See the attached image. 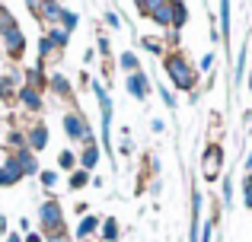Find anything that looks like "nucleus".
Wrapping results in <instances>:
<instances>
[{"label":"nucleus","mask_w":252,"mask_h":242,"mask_svg":"<svg viewBox=\"0 0 252 242\" xmlns=\"http://www.w3.org/2000/svg\"><path fill=\"white\" fill-rule=\"evenodd\" d=\"M67 35H70V32L58 29V26H51V32H48V38L55 42V48H64V45H67Z\"/></svg>","instance_id":"nucleus-21"},{"label":"nucleus","mask_w":252,"mask_h":242,"mask_svg":"<svg viewBox=\"0 0 252 242\" xmlns=\"http://www.w3.org/2000/svg\"><path fill=\"white\" fill-rule=\"evenodd\" d=\"M58 3H61V0H58Z\"/></svg>","instance_id":"nucleus-44"},{"label":"nucleus","mask_w":252,"mask_h":242,"mask_svg":"<svg viewBox=\"0 0 252 242\" xmlns=\"http://www.w3.org/2000/svg\"><path fill=\"white\" fill-rule=\"evenodd\" d=\"M246 86H249V93H252V70H249V83H246Z\"/></svg>","instance_id":"nucleus-42"},{"label":"nucleus","mask_w":252,"mask_h":242,"mask_svg":"<svg viewBox=\"0 0 252 242\" xmlns=\"http://www.w3.org/2000/svg\"><path fill=\"white\" fill-rule=\"evenodd\" d=\"M185 19H189V6H185L182 0H172V32L182 29Z\"/></svg>","instance_id":"nucleus-13"},{"label":"nucleus","mask_w":252,"mask_h":242,"mask_svg":"<svg viewBox=\"0 0 252 242\" xmlns=\"http://www.w3.org/2000/svg\"><path fill=\"white\" fill-rule=\"evenodd\" d=\"M51 51H55V42H51V38L45 35L42 42H38V54H42V57H51Z\"/></svg>","instance_id":"nucleus-26"},{"label":"nucleus","mask_w":252,"mask_h":242,"mask_svg":"<svg viewBox=\"0 0 252 242\" xmlns=\"http://www.w3.org/2000/svg\"><path fill=\"white\" fill-rule=\"evenodd\" d=\"M16 162H19V169H23V175H26V172H38V162H35V156H32L29 147H23V150L16 153Z\"/></svg>","instance_id":"nucleus-11"},{"label":"nucleus","mask_w":252,"mask_h":242,"mask_svg":"<svg viewBox=\"0 0 252 242\" xmlns=\"http://www.w3.org/2000/svg\"><path fill=\"white\" fill-rule=\"evenodd\" d=\"M214 67V51H208V54L201 57V70H211Z\"/></svg>","instance_id":"nucleus-32"},{"label":"nucleus","mask_w":252,"mask_h":242,"mask_svg":"<svg viewBox=\"0 0 252 242\" xmlns=\"http://www.w3.org/2000/svg\"><path fill=\"white\" fill-rule=\"evenodd\" d=\"M64 131H67L70 140H83L86 147L93 143V137H90V124H86V118H83V115H77V112H67V115H64Z\"/></svg>","instance_id":"nucleus-4"},{"label":"nucleus","mask_w":252,"mask_h":242,"mask_svg":"<svg viewBox=\"0 0 252 242\" xmlns=\"http://www.w3.org/2000/svg\"><path fill=\"white\" fill-rule=\"evenodd\" d=\"M26 6H29V10H38V0H26Z\"/></svg>","instance_id":"nucleus-39"},{"label":"nucleus","mask_w":252,"mask_h":242,"mask_svg":"<svg viewBox=\"0 0 252 242\" xmlns=\"http://www.w3.org/2000/svg\"><path fill=\"white\" fill-rule=\"evenodd\" d=\"M157 93H160V99H163V102H166V106H169V108H172V106H176V96H172V93H169V89H166V86H157Z\"/></svg>","instance_id":"nucleus-29"},{"label":"nucleus","mask_w":252,"mask_h":242,"mask_svg":"<svg viewBox=\"0 0 252 242\" xmlns=\"http://www.w3.org/2000/svg\"><path fill=\"white\" fill-rule=\"evenodd\" d=\"M233 201V182H223V204Z\"/></svg>","instance_id":"nucleus-31"},{"label":"nucleus","mask_w":252,"mask_h":242,"mask_svg":"<svg viewBox=\"0 0 252 242\" xmlns=\"http://www.w3.org/2000/svg\"><path fill=\"white\" fill-rule=\"evenodd\" d=\"M3 48L10 51L13 57H19V54H23V48H26V38H23V32H19L16 26L3 29Z\"/></svg>","instance_id":"nucleus-7"},{"label":"nucleus","mask_w":252,"mask_h":242,"mask_svg":"<svg viewBox=\"0 0 252 242\" xmlns=\"http://www.w3.org/2000/svg\"><path fill=\"white\" fill-rule=\"evenodd\" d=\"M99 162V150H96V143H90V147L83 150V156H80V166H83V172H90L93 166Z\"/></svg>","instance_id":"nucleus-16"},{"label":"nucleus","mask_w":252,"mask_h":242,"mask_svg":"<svg viewBox=\"0 0 252 242\" xmlns=\"http://www.w3.org/2000/svg\"><path fill=\"white\" fill-rule=\"evenodd\" d=\"M99 54H102V57H109V54H112V45H109V38H105V35L99 38Z\"/></svg>","instance_id":"nucleus-30"},{"label":"nucleus","mask_w":252,"mask_h":242,"mask_svg":"<svg viewBox=\"0 0 252 242\" xmlns=\"http://www.w3.org/2000/svg\"><path fill=\"white\" fill-rule=\"evenodd\" d=\"M38 217H42V226H45V233H48V239L64 233V211H61L58 201H45L42 211H38Z\"/></svg>","instance_id":"nucleus-2"},{"label":"nucleus","mask_w":252,"mask_h":242,"mask_svg":"<svg viewBox=\"0 0 252 242\" xmlns=\"http://www.w3.org/2000/svg\"><path fill=\"white\" fill-rule=\"evenodd\" d=\"M23 242H42V236H35V233H29V236H26Z\"/></svg>","instance_id":"nucleus-37"},{"label":"nucleus","mask_w":252,"mask_h":242,"mask_svg":"<svg viewBox=\"0 0 252 242\" xmlns=\"http://www.w3.org/2000/svg\"><path fill=\"white\" fill-rule=\"evenodd\" d=\"M220 169H223V150H220V143H211V147L204 150V156H201V175H204V182L220 179Z\"/></svg>","instance_id":"nucleus-3"},{"label":"nucleus","mask_w":252,"mask_h":242,"mask_svg":"<svg viewBox=\"0 0 252 242\" xmlns=\"http://www.w3.org/2000/svg\"><path fill=\"white\" fill-rule=\"evenodd\" d=\"M19 99H23V106L29 108V112H38V108H42V99H38L35 89H23V93H19Z\"/></svg>","instance_id":"nucleus-17"},{"label":"nucleus","mask_w":252,"mask_h":242,"mask_svg":"<svg viewBox=\"0 0 252 242\" xmlns=\"http://www.w3.org/2000/svg\"><path fill=\"white\" fill-rule=\"evenodd\" d=\"M220 35L230 38V0H220Z\"/></svg>","instance_id":"nucleus-18"},{"label":"nucleus","mask_w":252,"mask_h":242,"mask_svg":"<svg viewBox=\"0 0 252 242\" xmlns=\"http://www.w3.org/2000/svg\"><path fill=\"white\" fill-rule=\"evenodd\" d=\"M61 23H64V32H70V29H77V13H70V10H64V13H61Z\"/></svg>","instance_id":"nucleus-25"},{"label":"nucleus","mask_w":252,"mask_h":242,"mask_svg":"<svg viewBox=\"0 0 252 242\" xmlns=\"http://www.w3.org/2000/svg\"><path fill=\"white\" fill-rule=\"evenodd\" d=\"M6 242H23V239H19V236H16V233H13V236H6Z\"/></svg>","instance_id":"nucleus-41"},{"label":"nucleus","mask_w":252,"mask_h":242,"mask_svg":"<svg viewBox=\"0 0 252 242\" xmlns=\"http://www.w3.org/2000/svg\"><path fill=\"white\" fill-rule=\"evenodd\" d=\"M214 242H223V239H214Z\"/></svg>","instance_id":"nucleus-43"},{"label":"nucleus","mask_w":252,"mask_h":242,"mask_svg":"<svg viewBox=\"0 0 252 242\" xmlns=\"http://www.w3.org/2000/svg\"><path fill=\"white\" fill-rule=\"evenodd\" d=\"M38 10H42V19H45V23H55V19H61L64 6L58 3V0H42V3H38Z\"/></svg>","instance_id":"nucleus-10"},{"label":"nucleus","mask_w":252,"mask_h":242,"mask_svg":"<svg viewBox=\"0 0 252 242\" xmlns=\"http://www.w3.org/2000/svg\"><path fill=\"white\" fill-rule=\"evenodd\" d=\"M246 172H252V153L246 156Z\"/></svg>","instance_id":"nucleus-40"},{"label":"nucleus","mask_w":252,"mask_h":242,"mask_svg":"<svg viewBox=\"0 0 252 242\" xmlns=\"http://www.w3.org/2000/svg\"><path fill=\"white\" fill-rule=\"evenodd\" d=\"M48 242H70V239H67V236H64V233H61V236H51Z\"/></svg>","instance_id":"nucleus-38"},{"label":"nucleus","mask_w":252,"mask_h":242,"mask_svg":"<svg viewBox=\"0 0 252 242\" xmlns=\"http://www.w3.org/2000/svg\"><path fill=\"white\" fill-rule=\"evenodd\" d=\"M42 185H45V188H55V185H58V172L45 169V172H42Z\"/></svg>","instance_id":"nucleus-28"},{"label":"nucleus","mask_w":252,"mask_h":242,"mask_svg":"<svg viewBox=\"0 0 252 242\" xmlns=\"http://www.w3.org/2000/svg\"><path fill=\"white\" fill-rule=\"evenodd\" d=\"M144 48H147V51H154V54H166L163 42H160V38H154V35H144Z\"/></svg>","instance_id":"nucleus-22"},{"label":"nucleus","mask_w":252,"mask_h":242,"mask_svg":"<svg viewBox=\"0 0 252 242\" xmlns=\"http://www.w3.org/2000/svg\"><path fill=\"white\" fill-rule=\"evenodd\" d=\"M19 179H23V169H19L16 156L3 153V162H0V185H16Z\"/></svg>","instance_id":"nucleus-5"},{"label":"nucleus","mask_w":252,"mask_h":242,"mask_svg":"<svg viewBox=\"0 0 252 242\" xmlns=\"http://www.w3.org/2000/svg\"><path fill=\"white\" fill-rule=\"evenodd\" d=\"M150 128H154V131H157V134H163V128H166V124H163L160 118H154V124H150Z\"/></svg>","instance_id":"nucleus-35"},{"label":"nucleus","mask_w":252,"mask_h":242,"mask_svg":"<svg viewBox=\"0 0 252 242\" xmlns=\"http://www.w3.org/2000/svg\"><path fill=\"white\" fill-rule=\"evenodd\" d=\"M163 3H166V0H137V10H141L144 16H154V13L160 10Z\"/></svg>","instance_id":"nucleus-19"},{"label":"nucleus","mask_w":252,"mask_h":242,"mask_svg":"<svg viewBox=\"0 0 252 242\" xmlns=\"http://www.w3.org/2000/svg\"><path fill=\"white\" fill-rule=\"evenodd\" d=\"M243 207L252 211V191H249V188H243Z\"/></svg>","instance_id":"nucleus-33"},{"label":"nucleus","mask_w":252,"mask_h":242,"mask_svg":"<svg viewBox=\"0 0 252 242\" xmlns=\"http://www.w3.org/2000/svg\"><path fill=\"white\" fill-rule=\"evenodd\" d=\"M198 242H214V220H208V223L201 226V233H198Z\"/></svg>","instance_id":"nucleus-24"},{"label":"nucleus","mask_w":252,"mask_h":242,"mask_svg":"<svg viewBox=\"0 0 252 242\" xmlns=\"http://www.w3.org/2000/svg\"><path fill=\"white\" fill-rule=\"evenodd\" d=\"M99 230H102V233H99V236H102V242H115L118 236H122V233H118V220H115V217H109L105 223H99Z\"/></svg>","instance_id":"nucleus-14"},{"label":"nucleus","mask_w":252,"mask_h":242,"mask_svg":"<svg viewBox=\"0 0 252 242\" xmlns=\"http://www.w3.org/2000/svg\"><path fill=\"white\" fill-rule=\"evenodd\" d=\"M243 188H249V191H252V172L243 175Z\"/></svg>","instance_id":"nucleus-36"},{"label":"nucleus","mask_w":252,"mask_h":242,"mask_svg":"<svg viewBox=\"0 0 252 242\" xmlns=\"http://www.w3.org/2000/svg\"><path fill=\"white\" fill-rule=\"evenodd\" d=\"M163 67H166V74H169V80H172V86H176V89H182V93H191V89H195L198 74H195V67L189 64V57H185V54L172 51V54L163 57Z\"/></svg>","instance_id":"nucleus-1"},{"label":"nucleus","mask_w":252,"mask_h":242,"mask_svg":"<svg viewBox=\"0 0 252 242\" xmlns=\"http://www.w3.org/2000/svg\"><path fill=\"white\" fill-rule=\"evenodd\" d=\"M74 162H77V156L70 153V150H64V153L58 156V166H64V169H70V166H74Z\"/></svg>","instance_id":"nucleus-27"},{"label":"nucleus","mask_w":252,"mask_h":242,"mask_svg":"<svg viewBox=\"0 0 252 242\" xmlns=\"http://www.w3.org/2000/svg\"><path fill=\"white\" fill-rule=\"evenodd\" d=\"M105 23H109V26H112V29H118V26H122V19H118V16H115V13H105Z\"/></svg>","instance_id":"nucleus-34"},{"label":"nucleus","mask_w":252,"mask_h":242,"mask_svg":"<svg viewBox=\"0 0 252 242\" xmlns=\"http://www.w3.org/2000/svg\"><path fill=\"white\" fill-rule=\"evenodd\" d=\"M118 67H122L125 74H137V70H141V61H137L134 51H125V54L118 57Z\"/></svg>","instance_id":"nucleus-15"},{"label":"nucleus","mask_w":252,"mask_h":242,"mask_svg":"<svg viewBox=\"0 0 252 242\" xmlns=\"http://www.w3.org/2000/svg\"><path fill=\"white\" fill-rule=\"evenodd\" d=\"M96 230H99V217H90V214H86V217L80 220V223H77V233H74V236L83 242V239H90Z\"/></svg>","instance_id":"nucleus-9"},{"label":"nucleus","mask_w":252,"mask_h":242,"mask_svg":"<svg viewBox=\"0 0 252 242\" xmlns=\"http://www.w3.org/2000/svg\"><path fill=\"white\" fill-rule=\"evenodd\" d=\"M45 143H48V131L42 128V124H35V128H29L26 131V147L35 153V150H42Z\"/></svg>","instance_id":"nucleus-8"},{"label":"nucleus","mask_w":252,"mask_h":242,"mask_svg":"<svg viewBox=\"0 0 252 242\" xmlns=\"http://www.w3.org/2000/svg\"><path fill=\"white\" fill-rule=\"evenodd\" d=\"M51 89H55V93H61V96H70L67 77H64V74H55V77H51Z\"/></svg>","instance_id":"nucleus-20"},{"label":"nucleus","mask_w":252,"mask_h":242,"mask_svg":"<svg viewBox=\"0 0 252 242\" xmlns=\"http://www.w3.org/2000/svg\"><path fill=\"white\" fill-rule=\"evenodd\" d=\"M125 86H128V93L134 96V99H147L150 96V80L141 70H137V74H128V83H125Z\"/></svg>","instance_id":"nucleus-6"},{"label":"nucleus","mask_w":252,"mask_h":242,"mask_svg":"<svg viewBox=\"0 0 252 242\" xmlns=\"http://www.w3.org/2000/svg\"><path fill=\"white\" fill-rule=\"evenodd\" d=\"M150 19H154L157 26H163V29H172V0H166V3H163Z\"/></svg>","instance_id":"nucleus-12"},{"label":"nucleus","mask_w":252,"mask_h":242,"mask_svg":"<svg viewBox=\"0 0 252 242\" xmlns=\"http://www.w3.org/2000/svg\"><path fill=\"white\" fill-rule=\"evenodd\" d=\"M90 185V172H83V169H77L74 175H70V188H83Z\"/></svg>","instance_id":"nucleus-23"}]
</instances>
